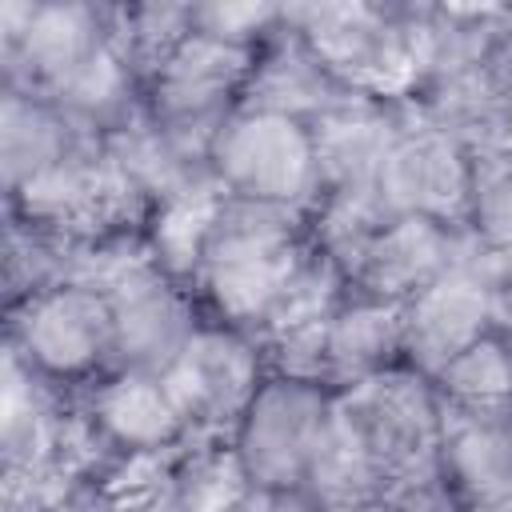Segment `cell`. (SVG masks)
<instances>
[{
  "label": "cell",
  "mask_w": 512,
  "mask_h": 512,
  "mask_svg": "<svg viewBox=\"0 0 512 512\" xmlns=\"http://www.w3.org/2000/svg\"><path fill=\"white\" fill-rule=\"evenodd\" d=\"M308 256V212L220 196L200 244L192 292L208 320L256 336Z\"/></svg>",
  "instance_id": "obj_1"
},
{
  "label": "cell",
  "mask_w": 512,
  "mask_h": 512,
  "mask_svg": "<svg viewBox=\"0 0 512 512\" xmlns=\"http://www.w3.org/2000/svg\"><path fill=\"white\" fill-rule=\"evenodd\" d=\"M336 416L372 468L384 504L436 484L440 400L432 380L404 364L388 368L348 392H336Z\"/></svg>",
  "instance_id": "obj_2"
},
{
  "label": "cell",
  "mask_w": 512,
  "mask_h": 512,
  "mask_svg": "<svg viewBox=\"0 0 512 512\" xmlns=\"http://www.w3.org/2000/svg\"><path fill=\"white\" fill-rule=\"evenodd\" d=\"M424 4H288V24L356 96L404 100L420 68Z\"/></svg>",
  "instance_id": "obj_3"
},
{
  "label": "cell",
  "mask_w": 512,
  "mask_h": 512,
  "mask_svg": "<svg viewBox=\"0 0 512 512\" xmlns=\"http://www.w3.org/2000/svg\"><path fill=\"white\" fill-rule=\"evenodd\" d=\"M12 364L44 388H88L112 368V300L84 280H60L8 308Z\"/></svg>",
  "instance_id": "obj_4"
},
{
  "label": "cell",
  "mask_w": 512,
  "mask_h": 512,
  "mask_svg": "<svg viewBox=\"0 0 512 512\" xmlns=\"http://www.w3.org/2000/svg\"><path fill=\"white\" fill-rule=\"evenodd\" d=\"M260 48L188 32L144 80V116L156 132L208 160L216 128L244 104Z\"/></svg>",
  "instance_id": "obj_5"
},
{
  "label": "cell",
  "mask_w": 512,
  "mask_h": 512,
  "mask_svg": "<svg viewBox=\"0 0 512 512\" xmlns=\"http://www.w3.org/2000/svg\"><path fill=\"white\" fill-rule=\"evenodd\" d=\"M208 176L232 200L308 212L320 196L312 124L264 108H236L208 144Z\"/></svg>",
  "instance_id": "obj_6"
},
{
  "label": "cell",
  "mask_w": 512,
  "mask_h": 512,
  "mask_svg": "<svg viewBox=\"0 0 512 512\" xmlns=\"http://www.w3.org/2000/svg\"><path fill=\"white\" fill-rule=\"evenodd\" d=\"M336 392L316 380L264 376L244 416L236 420L228 444L240 460L248 488L304 496L312 456L320 448Z\"/></svg>",
  "instance_id": "obj_7"
},
{
  "label": "cell",
  "mask_w": 512,
  "mask_h": 512,
  "mask_svg": "<svg viewBox=\"0 0 512 512\" xmlns=\"http://www.w3.org/2000/svg\"><path fill=\"white\" fill-rule=\"evenodd\" d=\"M264 376L268 364L260 344L208 316L164 372L196 440H228Z\"/></svg>",
  "instance_id": "obj_8"
},
{
  "label": "cell",
  "mask_w": 512,
  "mask_h": 512,
  "mask_svg": "<svg viewBox=\"0 0 512 512\" xmlns=\"http://www.w3.org/2000/svg\"><path fill=\"white\" fill-rule=\"evenodd\" d=\"M492 328H504L496 256L472 244L440 280L404 304V368L432 380L456 352Z\"/></svg>",
  "instance_id": "obj_9"
},
{
  "label": "cell",
  "mask_w": 512,
  "mask_h": 512,
  "mask_svg": "<svg viewBox=\"0 0 512 512\" xmlns=\"http://www.w3.org/2000/svg\"><path fill=\"white\" fill-rule=\"evenodd\" d=\"M112 44L116 8L108 4H8L4 84L52 96Z\"/></svg>",
  "instance_id": "obj_10"
},
{
  "label": "cell",
  "mask_w": 512,
  "mask_h": 512,
  "mask_svg": "<svg viewBox=\"0 0 512 512\" xmlns=\"http://www.w3.org/2000/svg\"><path fill=\"white\" fill-rule=\"evenodd\" d=\"M112 300V368L168 372L192 332L204 324V308L188 284L156 268L152 256L124 268L104 284Z\"/></svg>",
  "instance_id": "obj_11"
},
{
  "label": "cell",
  "mask_w": 512,
  "mask_h": 512,
  "mask_svg": "<svg viewBox=\"0 0 512 512\" xmlns=\"http://www.w3.org/2000/svg\"><path fill=\"white\" fill-rule=\"evenodd\" d=\"M472 184V152L452 136L408 120L388 148L376 176V204L384 216H416L464 232Z\"/></svg>",
  "instance_id": "obj_12"
},
{
  "label": "cell",
  "mask_w": 512,
  "mask_h": 512,
  "mask_svg": "<svg viewBox=\"0 0 512 512\" xmlns=\"http://www.w3.org/2000/svg\"><path fill=\"white\" fill-rule=\"evenodd\" d=\"M468 248L472 236L460 228H444L416 216H384L380 228L360 244V252L340 272L344 292L404 308L432 280H440Z\"/></svg>",
  "instance_id": "obj_13"
},
{
  "label": "cell",
  "mask_w": 512,
  "mask_h": 512,
  "mask_svg": "<svg viewBox=\"0 0 512 512\" xmlns=\"http://www.w3.org/2000/svg\"><path fill=\"white\" fill-rule=\"evenodd\" d=\"M88 436L120 460H160L192 440V428L160 372L116 368L84 388Z\"/></svg>",
  "instance_id": "obj_14"
},
{
  "label": "cell",
  "mask_w": 512,
  "mask_h": 512,
  "mask_svg": "<svg viewBox=\"0 0 512 512\" xmlns=\"http://www.w3.org/2000/svg\"><path fill=\"white\" fill-rule=\"evenodd\" d=\"M412 112L388 96H348L312 120L320 196H368L376 192L380 164ZM316 196V200H320Z\"/></svg>",
  "instance_id": "obj_15"
},
{
  "label": "cell",
  "mask_w": 512,
  "mask_h": 512,
  "mask_svg": "<svg viewBox=\"0 0 512 512\" xmlns=\"http://www.w3.org/2000/svg\"><path fill=\"white\" fill-rule=\"evenodd\" d=\"M436 484L460 512H480L512 492V408H440Z\"/></svg>",
  "instance_id": "obj_16"
},
{
  "label": "cell",
  "mask_w": 512,
  "mask_h": 512,
  "mask_svg": "<svg viewBox=\"0 0 512 512\" xmlns=\"http://www.w3.org/2000/svg\"><path fill=\"white\" fill-rule=\"evenodd\" d=\"M412 120L452 136L472 156L512 144V92L484 68L424 76L404 92Z\"/></svg>",
  "instance_id": "obj_17"
},
{
  "label": "cell",
  "mask_w": 512,
  "mask_h": 512,
  "mask_svg": "<svg viewBox=\"0 0 512 512\" xmlns=\"http://www.w3.org/2000/svg\"><path fill=\"white\" fill-rule=\"evenodd\" d=\"M348 96L356 92H348L324 68V60L308 48V40L288 24V4H284V28L256 52V68L240 108H264V112H280L312 124L316 116H324Z\"/></svg>",
  "instance_id": "obj_18"
},
{
  "label": "cell",
  "mask_w": 512,
  "mask_h": 512,
  "mask_svg": "<svg viewBox=\"0 0 512 512\" xmlns=\"http://www.w3.org/2000/svg\"><path fill=\"white\" fill-rule=\"evenodd\" d=\"M404 364V308L364 296L340 300L324 328V388L348 392L388 368Z\"/></svg>",
  "instance_id": "obj_19"
},
{
  "label": "cell",
  "mask_w": 512,
  "mask_h": 512,
  "mask_svg": "<svg viewBox=\"0 0 512 512\" xmlns=\"http://www.w3.org/2000/svg\"><path fill=\"white\" fill-rule=\"evenodd\" d=\"M80 132L48 96L4 84L0 92V176L4 200L44 176L60 156L76 148Z\"/></svg>",
  "instance_id": "obj_20"
},
{
  "label": "cell",
  "mask_w": 512,
  "mask_h": 512,
  "mask_svg": "<svg viewBox=\"0 0 512 512\" xmlns=\"http://www.w3.org/2000/svg\"><path fill=\"white\" fill-rule=\"evenodd\" d=\"M432 388H436L440 408H464V412L512 408V344H508V328H492L476 344L456 352L432 376Z\"/></svg>",
  "instance_id": "obj_21"
},
{
  "label": "cell",
  "mask_w": 512,
  "mask_h": 512,
  "mask_svg": "<svg viewBox=\"0 0 512 512\" xmlns=\"http://www.w3.org/2000/svg\"><path fill=\"white\" fill-rule=\"evenodd\" d=\"M248 480L228 440H200L172 468L168 512H232L248 496Z\"/></svg>",
  "instance_id": "obj_22"
},
{
  "label": "cell",
  "mask_w": 512,
  "mask_h": 512,
  "mask_svg": "<svg viewBox=\"0 0 512 512\" xmlns=\"http://www.w3.org/2000/svg\"><path fill=\"white\" fill-rule=\"evenodd\" d=\"M464 232L492 256L512 252V144L472 156Z\"/></svg>",
  "instance_id": "obj_23"
},
{
  "label": "cell",
  "mask_w": 512,
  "mask_h": 512,
  "mask_svg": "<svg viewBox=\"0 0 512 512\" xmlns=\"http://www.w3.org/2000/svg\"><path fill=\"white\" fill-rule=\"evenodd\" d=\"M284 28V4H192V32L264 48Z\"/></svg>",
  "instance_id": "obj_24"
},
{
  "label": "cell",
  "mask_w": 512,
  "mask_h": 512,
  "mask_svg": "<svg viewBox=\"0 0 512 512\" xmlns=\"http://www.w3.org/2000/svg\"><path fill=\"white\" fill-rule=\"evenodd\" d=\"M376 512H460V508L448 500V492L440 484H424V488H412V492L380 504Z\"/></svg>",
  "instance_id": "obj_25"
},
{
  "label": "cell",
  "mask_w": 512,
  "mask_h": 512,
  "mask_svg": "<svg viewBox=\"0 0 512 512\" xmlns=\"http://www.w3.org/2000/svg\"><path fill=\"white\" fill-rule=\"evenodd\" d=\"M496 296H500V312H504V328L512 324V252L496 256Z\"/></svg>",
  "instance_id": "obj_26"
},
{
  "label": "cell",
  "mask_w": 512,
  "mask_h": 512,
  "mask_svg": "<svg viewBox=\"0 0 512 512\" xmlns=\"http://www.w3.org/2000/svg\"><path fill=\"white\" fill-rule=\"evenodd\" d=\"M308 512H372V508H348V504H312Z\"/></svg>",
  "instance_id": "obj_27"
},
{
  "label": "cell",
  "mask_w": 512,
  "mask_h": 512,
  "mask_svg": "<svg viewBox=\"0 0 512 512\" xmlns=\"http://www.w3.org/2000/svg\"><path fill=\"white\" fill-rule=\"evenodd\" d=\"M480 512H512V492H508L504 500H496V504H488V508H480Z\"/></svg>",
  "instance_id": "obj_28"
},
{
  "label": "cell",
  "mask_w": 512,
  "mask_h": 512,
  "mask_svg": "<svg viewBox=\"0 0 512 512\" xmlns=\"http://www.w3.org/2000/svg\"><path fill=\"white\" fill-rule=\"evenodd\" d=\"M8 512H44L40 504H28V508H8Z\"/></svg>",
  "instance_id": "obj_29"
},
{
  "label": "cell",
  "mask_w": 512,
  "mask_h": 512,
  "mask_svg": "<svg viewBox=\"0 0 512 512\" xmlns=\"http://www.w3.org/2000/svg\"><path fill=\"white\" fill-rule=\"evenodd\" d=\"M508 344H512V324H508Z\"/></svg>",
  "instance_id": "obj_30"
}]
</instances>
